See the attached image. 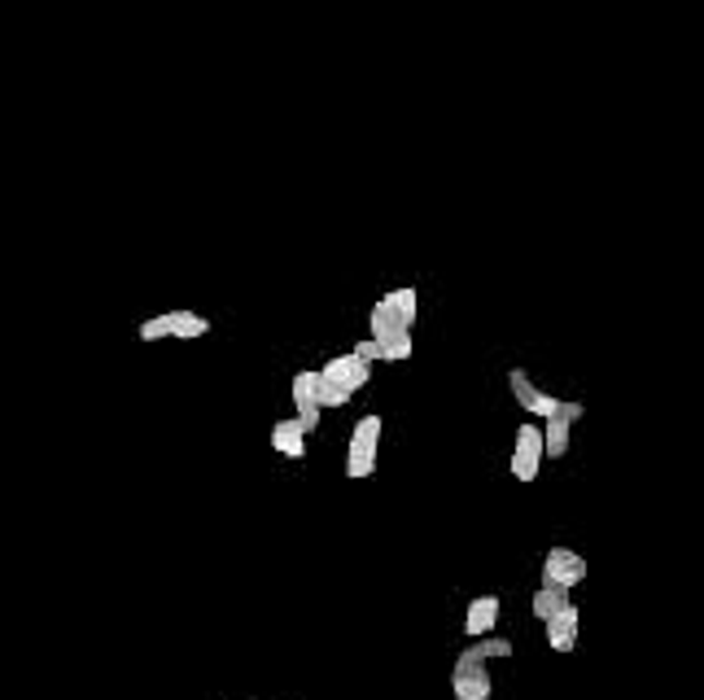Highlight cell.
<instances>
[{"instance_id": "obj_10", "label": "cell", "mask_w": 704, "mask_h": 700, "mask_svg": "<svg viewBox=\"0 0 704 700\" xmlns=\"http://www.w3.org/2000/svg\"><path fill=\"white\" fill-rule=\"evenodd\" d=\"M577 621H582V612H577V604L568 599L551 621H542L547 626V643H551V652H573L577 648Z\"/></svg>"}, {"instance_id": "obj_3", "label": "cell", "mask_w": 704, "mask_h": 700, "mask_svg": "<svg viewBox=\"0 0 704 700\" xmlns=\"http://www.w3.org/2000/svg\"><path fill=\"white\" fill-rule=\"evenodd\" d=\"M586 416V407L582 402H568V398H560V407L547 416V424H542V455L547 459H564L568 455V438H573V420H582Z\"/></svg>"}, {"instance_id": "obj_4", "label": "cell", "mask_w": 704, "mask_h": 700, "mask_svg": "<svg viewBox=\"0 0 704 700\" xmlns=\"http://www.w3.org/2000/svg\"><path fill=\"white\" fill-rule=\"evenodd\" d=\"M542 424H533V420H525L520 429H516V442H512V477L516 481H533L538 477V468H542Z\"/></svg>"}, {"instance_id": "obj_11", "label": "cell", "mask_w": 704, "mask_h": 700, "mask_svg": "<svg viewBox=\"0 0 704 700\" xmlns=\"http://www.w3.org/2000/svg\"><path fill=\"white\" fill-rule=\"evenodd\" d=\"M450 691L455 700H490L494 696V678L490 669H450Z\"/></svg>"}, {"instance_id": "obj_15", "label": "cell", "mask_w": 704, "mask_h": 700, "mask_svg": "<svg viewBox=\"0 0 704 700\" xmlns=\"http://www.w3.org/2000/svg\"><path fill=\"white\" fill-rule=\"evenodd\" d=\"M568 604V591H555V586H542L538 595H533V617L538 621H551L560 608Z\"/></svg>"}, {"instance_id": "obj_5", "label": "cell", "mask_w": 704, "mask_h": 700, "mask_svg": "<svg viewBox=\"0 0 704 700\" xmlns=\"http://www.w3.org/2000/svg\"><path fill=\"white\" fill-rule=\"evenodd\" d=\"M582 578H586V560L573 547H547V556H542V586L573 591Z\"/></svg>"}, {"instance_id": "obj_14", "label": "cell", "mask_w": 704, "mask_h": 700, "mask_svg": "<svg viewBox=\"0 0 704 700\" xmlns=\"http://www.w3.org/2000/svg\"><path fill=\"white\" fill-rule=\"evenodd\" d=\"M385 302H389V311H394L407 328H415V319H420V293H415V289H407V284H402V289H389Z\"/></svg>"}, {"instance_id": "obj_1", "label": "cell", "mask_w": 704, "mask_h": 700, "mask_svg": "<svg viewBox=\"0 0 704 700\" xmlns=\"http://www.w3.org/2000/svg\"><path fill=\"white\" fill-rule=\"evenodd\" d=\"M210 332V319L197 315V311H162V315H149L140 324V341H162V337H175V341H192V337H206Z\"/></svg>"}, {"instance_id": "obj_13", "label": "cell", "mask_w": 704, "mask_h": 700, "mask_svg": "<svg viewBox=\"0 0 704 700\" xmlns=\"http://www.w3.org/2000/svg\"><path fill=\"white\" fill-rule=\"evenodd\" d=\"M271 446H275L284 459H306V429L297 424V416H293V420H280V424L271 429Z\"/></svg>"}, {"instance_id": "obj_9", "label": "cell", "mask_w": 704, "mask_h": 700, "mask_svg": "<svg viewBox=\"0 0 704 700\" xmlns=\"http://www.w3.org/2000/svg\"><path fill=\"white\" fill-rule=\"evenodd\" d=\"M293 416H297V424L310 433L315 424H319V416H324V407L315 402V372L310 368H302V372H293Z\"/></svg>"}, {"instance_id": "obj_16", "label": "cell", "mask_w": 704, "mask_h": 700, "mask_svg": "<svg viewBox=\"0 0 704 700\" xmlns=\"http://www.w3.org/2000/svg\"><path fill=\"white\" fill-rule=\"evenodd\" d=\"M315 402H319V407H341V402H350V394H345V389H337L328 376H319V372H315Z\"/></svg>"}, {"instance_id": "obj_8", "label": "cell", "mask_w": 704, "mask_h": 700, "mask_svg": "<svg viewBox=\"0 0 704 700\" xmlns=\"http://www.w3.org/2000/svg\"><path fill=\"white\" fill-rule=\"evenodd\" d=\"M512 656V639H503V634H481V639H472L459 656H455V665L459 669H485L490 661H507Z\"/></svg>"}, {"instance_id": "obj_12", "label": "cell", "mask_w": 704, "mask_h": 700, "mask_svg": "<svg viewBox=\"0 0 704 700\" xmlns=\"http://www.w3.org/2000/svg\"><path fill=\"white\" fill-rule=\"evenodd\" d=\"M498 595H477L472 604H468V617H464V634L468 639H481V634H490L494 630V621H498Z\"/></svg>"}, {"instance_id": "obj_2", "label": "cell", "mask_w": 704, "mask_h": 700, "mask_svg": "<svg viewBox=\"0 0 704 700\" xmlns=\"http://www.w3.org/2000/svg\"><path fill=\"white\" fill-rule=\"evenodd\" d=\"M380 429L385 420L380 416H363L350 433V446H345V477H372L376 472V446H380Z\"/></svg>"}, {"instance_id": "obj_6", "label": "cell", "mask_w": 704, "mask_h": 700, "mask_svg": "<svg viewBox=\"0 0 704 700\" xmlns=\"http://www.w3.org/2000/svg\"><path fill=\"white\" fill-rule=\"evenodd\" d=\"M319 376H328L337 389H345V394H359L363 385H367V376H372V363L367 359H359L354 350H345V354H332L324 368H319Z\"/></svg>"}, {"instance_id": "obj_7", "label": "cell", "mask_w": 704, "mask_h": 700, "mask_svg": "<svg viewBox=\"0 0 704 700\" xmlns=\"http://www.w3.org/2000/svg\"><path fill=\"white\" fill-rule=\"evenodd\" d=\"M507 385H512V398H516V402L525 407V416H533V420H547V416L560 407V398L542 394L525 368H512V372H507Z\"/></svg>"}]
</instances>
